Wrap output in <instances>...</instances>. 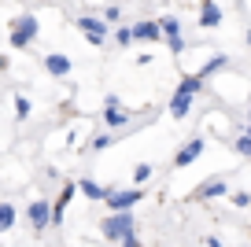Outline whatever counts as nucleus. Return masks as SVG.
Instances as JSON below:
<instances>
[{
    "label": "nucleus",
    "mask_w": 251,
    "mask_h": 247,
    "mask_svg": "<svg viewBox=\"0 0 251 247\" xmlns=\"http://www.w3.org/2000/svg\"><path fill=\"white\" fill-rule=\"evenodd\" d=\"M100 232H103V240H111V244H122L126 236H133V232H137V222H133L129 210H118V214H107L100 222Z\"/></svg>",
    "instance_id": "1"
},
{
    "label": "nucleus",
    "mask_w": 251,
    "mask_h": 247,
    "mask_svg": "<svg viewBox=\"0 0 251 247\" xmlns=\"http://www.w3.org/2000/svg\"><path fill=\"white\" fill-rule=\"evenodd\" d=\"M74 23H78V30L89 37V45H93V48H103V45H107V30H111V26L103 23V19H96V15H78Z\"/></svg>",
    "instance_id": "2"
},
{
    "label": "nucleus",
    "mask_w": 251,
    "mask_h": 247,
    "mask_svg": "<svg viewBox=\"0 0 251 247\" xmlns=\"http://www.w3.org/2000/svg\"><path fill=\"white\" fill-rule=\"evenodd\" d=\"M141 199H144V188H141V185H133V188H122V192H115V188H111V196H107V207H111V214H118V210H133Z\"/></svg>",
    "instance_id": "3"
},
{
    "label": "nucleus",
    "mask_w": 251,
    "mask_h": 247,
    "mask_svg": "<svg viewBox=\"0 0 251 247\" xmlns=\"http://www.w3.org/2000/svg\"><path fill=\"white\" fill-rule=\"evenodd\" d=\"M129 111L122 107V100H118V96H107V100H103V125H107V129H122V125H129Z\"/></svg>",
    "instance_id": "4"
},
{
    "label": "nucleus",
    "mask_w": 251,
    "mask_h": 247,
    "mask_svg": "<svg viewBox=\"0 0 251 247\" xmlns=\"http://www.w3.org/2000/svg\"><path fill=\"white\" fill-rule=\"evenodd\" d=\"M26 222H30L33 232H45L48 225H52V203L48 199H33L30 207H26Z\"/></svg>",
    "instance_id": "5"
},
{
    "label": "nucleus",
    "mask_w": 251,
    "mask_h": 247,
    "mask_svg": "<svg viewBox=\"0 0 251 247\" xmlns=\"http://www.w3.org/2000/svg\"><path fill=\"white\" fill-rule=\"evenodd\" d=\"M226 192H229L226 177H211V181H200V185L192 188V196H188V199H196V203H207V199H218V196H226Z\"/></svg>",
    "instance_id": "6"
},
{
    "label": "nucleus",
    "mask_w": 251,
    "mask_h": 247,
    "mask_svg": "<svg viewBox=\"0 0 251 247\" xmlns=\"http://www.w3.org/2000/svg\"><path fill=\"white\" fill-rule=\"evenodd\" d=\"M203 148H207V140H203V137H192V140H185V144H181V151L174 155V166H177V170L192 166V162H196L200 155H203Z\"/></svg>",
    "instance_id": "7"
},
{
    "label": "nucleus",
    "mask_w": 251,
    "mask_h": 247,
    "mask_svg": "<svg viewBox=\"0 0 251 247\" xmlns=\"http://www.w3.org/2000/svg\"><path fill=\"white\" fill-rule=\"evenodd\" d=\"M78 192H85V199H93V203H107L111 188H103L100 181H93V177H81L78 181Z\"/></svg>",
    "instance_id": "8"
},
{
    "label": "nucleus",
    "mask_w": 251,
    "mask_h": 247,
    "mask_svg": "<svg viewBox=\"0 0 251 247\" xmlns=\"http://www.w3.org/2000/svg\"><path fill=\"white\" fill-rule=\"evenodd\" d=\"M200 26H203V30L222 26V8L214 4V0H203V4H200Z\"/></svg>",
    "instance_id": "9"
},
{
    "label": "nucleus",
    "mask_w": 251,
    "mask_h": 247,
    "mask_svg": "<svg viewBox=\"0 0 251 247\" xmlns=\"http://www.w3.org/2000/svg\"><path fill=\"white\" fill-rule=\"evenodd\" d=\"M192 100H196V96L181 93V89H177V93H174V100H170V118H174V122H181V118L188 115V107H192Z\"/></svg>",
    "instance_id": "10"
},
{
    "label": "nucleus",
    "mask_w": 251,
    "mask_h": 247,
    "mask_svg": "<svg viewBox=\"0 0 251 247\" xmlns=\"http://www.w3.org/2000/svg\"><path fill=\"white\" fill-rule=\"evenodd\" d=\"M45 70L55 74V77H67V74H71V59L59 55V52H52V55H45Z\"/></svg>",
    "instance_id": "11"
},
{
    "label": "nucleus",
    "mask_w": 251,
    "mask_h": 247,
    "mask_svg": "<svg viewBox=\"0 0 251 247\" xmlns=\"http://www.w3.org/2000/svg\"><path fill=\"white\" fill-rule=\"evenodd\" d=\"M133 37L137 41H163L166 33H163V26H159V23H137L133 26Z\"/></svg>",
    "instance_id": "12"
},
{
    "label": "nucleus",
    "mask_w": 251,
    "mask_h": 247,
    "mask_svg": "<svg viewBox=\"0 0 251 247\" xmlns=\"http://www.w3.org/2000/svg\"><path fill=\"white\" fill-rule=\"evenodd\" d=\"M11 30H23L26 37H37V30H41V23H37V15H30V11H26V15H19V19H11Z\"/></svg>",
    "instance_id": "13"
},
{
    "label": "nucleus",
    "mask_w": 251,
    "mask_h": 247,
    "mask_svg": "<svg viewBox=\"0 0 251 247\" xmlns=\"http://www.w3.org/2000/svg\"><path fill=\"white\" fill-rule=\"evenodd\" d=\"M226 67H229V55H211V59H207L203 67L196 70V74H200V77H203V81H207V77H211V74H218V70H226Z\"/></svg>",
    "instance_id": "14"
},
{
    "label": "nucleus",
    "mask_w": 251,
    "mask_h": 247,
    "mask_svg": "<svg viewBox=\"0 0 251 247\" xmlns=\"http://www.w3.org/2000/svg\"><path fill=\"white\" fill-rule=\"evenodd\" d=\"M15 222H19V207L15 203H0V232L15 229Z\"/></svg>",
    "instance_id": "15"
},
{
    "label": "nucleus",
    "mask_w": 251,
    "mask_h": 247,
    "mask_svg": "<svg viewBox=\"0 0 251 247\" xmlns=\"http://www.w3.org/2000/svg\"><path fill=\"white\" fill-rule=\"evenodd\" d=\"M181 93H188V96H196L200 93V89H203V77H200V74H188V77H181Z\"/></svg>",
    "instance_id": "16"
},
{
    "label": "nucleus",
    "mask_w": 251,
    "mask_h": 247,
    "mask_svg": "<svg viewBox=\"0 0 251 247\" xmlns=\"http://www.w3.org/2000/svg\"><path fill=\"white\" fill-rule=\"evenodd\" d=\"M233 151H236V155H248V159H251V125L233 140Z\"/></svg>",
    "instance_id": "17"
},
{
    "label": "nucleus",
    "mask_w": 251,
    "mask_h": 247,
    "mask_svg": "<svg viewBox=\"0 0 251 247\" xmlns=\"http://www.w3.org/2000/svg\"><path fill=\"white\" fill-rule=\"evenodd\" d=\"M11 103H15V118H19V122H23V118H30V111H33L30 96H23V93H19V96H15Z\"/></svg>",
    "instance_id": "18"
},
{
    "label": "nucleus",
    "mask_w": 251,
    "mask_h": 247,
    "mask_svg": "<svg viewBox=\"0 0 251 247\" xmlns=\"http://www.w3.org/2000/svg\"><path fill=\"white\" fill-rule=\"evenodd\" d=\"M133 26H118V30H115V45L118 48H129V45H133Z\"/></svg>",
    "instance_id": "19"
},
{
    "label": "nucleus",
    "mask_w": 251,
    "mask_h": 247,
    "mask_svg": "<svg viewBox=\"0 0 251 247\" xmlns=\"http://www.w3.org/2000/svg\"><path fill=\"white\" fill-rule=\"evenodd\" d=\"M151 173H155V170H151V162H137V170H133V185H148Z\"/></svg>",
    "instance_id": "20"
},
{
    "label": "nucleus",
    "mask_w": 251,
    "mask_h": 247,
    "mask_svg": "<svg viewBox=\"0 0 251 247\" xmlns=\"http://www.w3.org/2000/svg\"><path fill=\"white\" fill-rule=\"evenodd\" d=\"M159 26H163V33H166V37L181 33V19H177V15H163V19H159Z\"/></svg>",
    "instance_id": "21"
},
{
    "label": "nucleus",
    "mask_w": 251,
    "mask_h": 247,
    "mask_svg": "<svg viewBox=\"0 0 251 247\" xmlns=\"http://www.w3.org/2000/svg\"><path fill=\"white\" fill-rule=\"evenodd\" d=\"M115 137H118V133H100V137L93 140V151H107V148L115 144Z\"/></svg>",
    "instance_id": "22"
},
{
    "label": "nucleus",
    "mask_w": 251,
    "mask_h": 247,
    "mask_svg": "<svg viewBox=\"0 0 251 247\" xmlns=\"http://www.w3.org/2000/svg\"><path fill=\"white\" fill-rule=\"evenodd\" d=\"M166 48H170L174 55H181V52H185V37H181V33H174V37H166Z\"/></svg>",
    "instance_id": "23"
},
{
    "label": "nucleus",
    "mask_w": 251,
    "mask_h": 247,
    "mask_svg": "<svg viewBox=\"0 0 251 247\" xmlns=\"http://www.w3.org/2000/svg\"><path fill=\"white\" fill-rule=\"evenodd\" d=\"M118 19H122V8H115V4H111V8H103V23H107V26H115Z\"/></svg>",
    "instance_id": "24"
},
{
    "label": "nucleus",
    "mask_w": 251,
    "mask_h": 247,
    "mask_svg": "<svg viewBox=\"0 0 251 247\" xmlns=\"http://www.w3.org/2000/svg\"><path fill=\"white\" fill-rule=\"evenodd\" d=\"M26 45H30V37L23 30H11V48H26Z\"/></svg>",
    "instance_id": "25"
},
{
    "label": "nucleus",
    "mask_w": 251,
    "mask_h": 247,
    "mask_svg": "<svg viewBox=\"0 0 251 247\" xmlns=\"http://www.w3.org/2000/svg\"><path fill=\"white\" fill-rule=\"evenodd\" d=\"M233 203L236 207H251V192H233Z\"/></svg>",
    "instance_id": "26"
},
{
    "label": "nucleus",
    "mask_w": 251,
    "mask_h": 247,
    "mask_svg": "<svg viewBox=\"0 0 251 247\" xmlns=\"http://www.w3.org/2000/svg\"><path fill=\"white\" fill-rule=\"evenodd\" d=\"M122 247H144V244H141V236L133 232V236H126V240H122Z\"/></svg>",
    "instance_id": "27"
},
{
    "label": "nucleus",
    "mask_w": 251,
    "mask_h": 247,
    "mask_svg": "<svg viewBox=\"0 0 251 247\" xmlns=\"http://www.w3.org/2000/svg\"><path fill=\"white\" fill-rule=\"evenodd\" d=\"M203 244H207V247H222V240H218V236H207Z\"/></svg>",
    "instance_id": "28"
},
{
    "label": "nucleus",
    "mask_w": 251,
    "mask_h": 247,
    "mask_svg": "<svg viewBox=\"0 0 251 247\" xmlns=\"http://www.w3.org/2000/svg\"><path fill=\"white\" fill-rule=\"evenodd\" d=\"M0 70H8V59H4V55H0Z\"/></svg>",
    "instance_id": "29"
},
{
    "label": "nucleus",
    "mask_w": 251,
    "mask_h": 247,
    "mask_svg": "<svg viewBox=\"0 0 251 247\" xmlns=\"http://www.w3.org/2000/svg\"><path fill=\"white\" fill-rule=\"evenodd\" d=\"M248 118H251V107H248Z\"/></svg>",
    "instance_id": "30"
}]
</instances>
